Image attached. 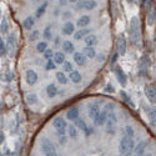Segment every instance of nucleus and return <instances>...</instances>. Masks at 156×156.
I'll use <instances>...</instances> for the list:
<instances>
[{"label": "nucleus", "mask_w": 156, "mask_h": 156, "mask_svg": "<svg viewBox=\"0 0 156 156\" xmlns=\"http://www.w3.org/2000/svg\"><path fill=\"white\" fill-rule=\"evenodd\" d=\"M43 36H44L45 39H51V37H53V34H51V29H50L49 25L44 29V31H43Z\"/></svg>", "instance_id": "36"}, {"label": "nucleus", "mask_w": 156, "mask_h": 156, "mask_svg": "<svg viewBox=\"0 0 156 156\" xmlns=\"http://www.w3.org/2000/svg\"><path fill=\"white\" fill-rule=\"evenodd\" d=\"M125 134H126L127 136H130V137L134 136V129H133L131 125H126V126H125Z\"/></svg>", "instance_id": "39"}, {"label": "nucleus", "mask_w": 156, "mask_h": 156, "mask_svg": "<svg viewBox=\"0 0 156 156\" xmlns=\"http://www.w3.org/2000/svg\"><path fill=\"white\" fill-rule=\"evenodd\" d=\"M130 39L131 43L136 46L140 45L141 40V31H140V21L137 16H133V19L130 20Z\"/></svg>", "instance_id": "1"}, {"label": "nucleus", "mask_w": 156, "mask_h": 156, "mask_svg": "<svg viewBox=\"0 0 156 156\" xmlns=\"http://www.w3.org/2000/svg\"><path fill=\"white\" fill-rule=\"evenodd\" d=\"M131 154H133V151H130V152H127V154H125V155H122V156H131Z\"/></svg>", "instance_id": "48"}, {"label": "nucleus", "mask_w": 156, "mask_h": 156, "mask_svg": "<svg viewBox=\"0 0 156 156\" xmlns=\"http://www.w3.org/2000/svg\"><path fill=\"white\" fill-rule=\"evenodd\" d=\"M41 151L45 156H59L54 144L45 136L41 139Z\"/></svg>", "instance_id": "3"}, {"label": "nucleus", "mask_w": 156, "mask_h": 156, "mask_svg": "<svg viewBox=\"0 0 156 156\" xmlns=\"http://www.w3.org/2000/svg\"><path fill=\"white\" fill-rule=\"evenodd\" d=\"M155 23V8H154V5H151V8L149 9V12H147V24L151 25Z\"/></svg>", "instance_id": "23"}, {"label": "nucleus", "mask_w": 156, "mask_h": 156, "mask_svg": "<svg viewBox=\"0 0 156 156\" xmlns=\"http://www.w3.org/2000/svg\"><path fill=\"white\" fill-rule=\"evenodd\" d=\"M62 70H64V71H68V73L74 71V69H73V64H71L70 61H65V62L62 64Z\"/></svg>", "instance_id": "33"}, {"label": "nucleus", "mask_w": 156, "mask_h": 156, "mask_svg": "<svg viewBox=\"0 0 156 156\" xmlns=\"http://www.w3.org/2000/svg\"><path fill=\"white\" fill-rule=\"evenodd\" d=\"M145 95L150 102L156 104V86L154 84H147L145 86Z\"/></svg>", "instance_id": "5"}, {"label": "nucleus", "mask_w": 156, "mask_h": 156, "mask_svg": "<svg viewBox=\"0 0 156 156\" xmlns=\"http://www.w3.org/2000/svg\"><path fill=\"white\" fill-rule=\"evenodd\" d=\"M155 112H156V109H155Z\"/></svg>", "instance_id": "52"}, {"label": "nucleus", "mask_w": 156, "mask_h": 156, "mask_svg": "<svg viewBox=\"0 0 156 156\" xmlns=\"http://www.w3.org/2000/svg\"><path fill=\"white\" fill-rule=\"evenodd\" d=\"M79 116H80L79 109H77L76 106H73L66 111V119L70 120V121H76L77 119H79Z\"/></svg>", "instance_id": "10"}, {"label": "nucleus", "mask_w": 156, "mask_h": 156, "mask_svg": "<svg viewBox=\"0 0 156 156\" xmlns=\"http://www.w3.org/2000/svg\"><path fill=\"white\" fill-rule=\"evenodd\" d=\"M118 55H119V53H118V51H116V53L114 54V58L111 59V66H114V65H115L116 60H118Z\"/></svg>", "instance_id": "43"}, {"label": "nucleus", "mask_w": 156, "mask_h": 156, "mask_svg": "<svg viewBox=\"0 0 156 156\" xmlns=\"http://www.w3.org/2000/svg\"><path fill=\"white\" fill-rule=\"evenodd\" d=\"M54 61L56 64H64L65 62V54L62 51H56L55 55H54Z\"/></svg>", "instance_id": "24"}, {"label": "nucleus", "mask_w": 156, "mask_h": 156, "mask_svg": "<svg viewBox=\"0 0 156 156\" xmlns=\"http://www.w3.org/2000/svg\"><path fill=\"white\" fill-rule=\"evenodd\" d=\"M115 75H116V77H118L119 83H120L122 86H125V85H126V81H127L126 75H125V73L122 71V69H121L120 66H118V65L115 66Z\"/></svg>", "instance_id": "11"}, {"label": "nucleus", "mask_w": 156, "mask_h": 156, "mask_svg": "<svg viewBox=\"0 0 156 156\" xmlns=\"http://www.w3.org/2000/svg\"><path fill=\"white\" fill-rule=\"evenodd\" d=\"M69 2H70V3H77L79 0H69Z\"/></svg>", "instance_id": "49"}, {"label": "nucleus", "mask_w": 156, "mask_h": 156, "mask_svg": "<svg viewBox=\"0 0 156 156\" xmlns=\"http://www.w3.org/2000/svg\"><path fill=\"white\" fill-rule=\"evenodd\" d=\"M100 112H101V110H100V106L98 104H91V105L89 106V116L93 119V121L98 118Z\"/></svg>", "instance_id": "13"}, {"label": "nucleus", "mask_w": 156, "mask_h": 156, "mask_svg": "<svg viewBox=\"0 0 156 156\" xmlns=\"http://www.w3.org/2000/svg\"><path fill=\"white\" fill-rule=\"evenodd\" d=\"M87 35H90V29L87 28H83V29H79V30H76L75 34H74V37L76 39V40H81V39L86 37Z\"/></svg>", "instance_id": "16"}, {"label": "nucleus", "mask_w": 156, "mask_h": 156, "mask_svg": "<svg viewBox=\"0 0 156 156\" xmlns=\"http://www.w3.org/2000/svg\"><path fill=\"white\" fill-rule=\"evenodd\" d=\"M58 135V140H59V142L61 145H64V144H66V141H68V135H66V133L65 134H56Z\"/></svg>", "instance_id": "34"}, {"label": "nucleus", "mask_w": 156, "mask_h": 156, "mask_svg": "<svg viewBox=\"0 0 156 156\" xmlns=\"http://www.w3.org/2000/svg\"><path fill=\"white\" fill-rule=\"evenodd\" d=\"M39 35H40V31H39V30H34V31L31 33L30 37H29V40H30V41H35V40H37V39H39Z\"/></svg>", "instance_id": "40"}, {"label": "nucleus", "mask_w": 156, "mask_h": 156, "mask_svg": "<svg viewBox=\"0 0 156 156\" xmlns=\"http://www.w3.org/2000/svg\"><path fill=\"white\" fill-rule=\"evenodd\" d=\"M0 31H2V34H6V31H8V21H6V18H5V16L2 18V24H0Z\"/></svg>", "instance_id": "31"}, {"label": "nucleus", "mask_w": 156, "mask_h": 156, "mask_svg": "<svg viewBox=\"0 0 156 156\" xmlns=\"http://www.w3.org/2000/svg\"><path fill=\"white\" fill-rule=\"evenodd\" d=\"M120 95H121V98H122V99H124V100H125L126 102H129L130 105H131V100L129 99V95H127V94H126L125 91H122V90H121V91H120Z\"/></svg>", "instance_id": "41"}, {"label": "nucleus", "mask_w": 156, "mask_h": 156, "mask_svg": "<svg viewBox=\"0 0 156 156\" xmlns=\"http://www.w3.org/2000/svg\"><path fill=\"white\" fill-rule=\"evenodd\" d=\"M25 80H27V83L29 84V85H34V84H36V81H37V74L33 70V69H29V70H27V73H25Z\"/></svg>", "instance_id": "9"}, {"label": "nucleus", "mask_w": 156, "mask_h": 156, "mask_svg": "<svg viewBox=\"0 0 156 156\" xmlns=\"http://www.w3.org/2000/svg\"><path fill=\"white\" fill-rule=\"evenodd\" d=\"M48 49L49 48H48V43L46 41H40L36 45V51H37V53H45Z\"/></svg>", "instance_id": "28"}, {"label": "nucleus", "mask_w": 156, "mask_h": 156, "mask_svg": "<svg viewBox=\"0 0 156 156\" xmlns=\"http://www.w3.org/2000/svg\"><path fill=\"white\" fill-rule=\"evenodd\" d=\"M84 8L86 10H93V9L96 8V2H95V0H85Z\"/></svg>", "instance_id": "30"}, {"label": "nucleus", "mask_w": 156, "mask_h": 156, "mask_svg": "<svg viewBox=\"0 0 156 156\" xmlns=\"http://www.w3.org/2000/svg\"><path fill=\"white\" fill-rule=\"evenodd\" d=\"M70 15H71V14H70L69 11H65V12H62V16H61V18L66 20V19H69V18H70Z\"/></svg>", "instance_id": "44"}, {"label": "nucleus", "mask_w": 156, "mask_h": 156, "mask_svg": "<svg viewBox=\"0 0 156 156\" xmlns=\"http://www.w3.org/2000/svg\"><path fill=\"white\" fill-rule=\"evenodd\" d=\"M84 41H85V44H86L87 46H95V45L98 44V36L94 35V34H90V35H87V36L84 39Z\"/></svg>", "instance_id": "20"}, {"label": "nucleus", "mask_w": 156, "mask_h": 156, "mask_svg": "<svg viewBox=\"0 0 156 156\" xmlns=\"http://www.w3.org/2000/svg\"><path fill=\"white\" fill-rule=\"evenodd\" d=\"M135 149V142H134V139L127 136L126 134L121 137L120 142H119V154L120 156L130 152V151H134Z\"/></svg>", "instance_id": "2"}, {"label": "nucleus", "mask_w": 156, "mask_h": 156, "mask_svg": "<svg viewBox=\"0 0 156 156\" xmlns=\"http://www.w3.org/2000/svg\"><path fill=\"white\" fill-rule=\"evenodd\" d=\"M84 4H85V0H79V2H77V4H76V9L84 8Z\"/></svg>", "instance_id": "42"}, {"label": "nucleus", "mask_w": 156, "mask_h": 156, "mask_svg": "<svg viewBox=\"0 0 156 156\" xmlns=\"http://www.w3.org/2000/svg\"><path fill=\"white\" fill-rule=\"evenodd\" d=\"M73 58H74V61L79 65V66H83V65H85L87 61V58L81 53V51H75Z\"/></svg>", "instance_id": "12"}, {"label": "nucleus", "mask_w": 156, "mask_h": 156, "mask_svg": "<svg viewBox=\"0 0 156 156\" xmlns=\"http://www.w3.org/2000/svg\"><path fill=\"white\" fill-rule=\"evenodd\" d=\"M46 8H48V3L45 2V3H43L41 6H39V8H37V10L35 11V16H36L37 19H39V18H41L43 14L45 12V10H46Z\"/></svg>", "instance_id": "25"}, {"label": "nucleus", "mask_w": 156, "mask_h": 156, "mask_svg": "<svg viewBox=\"0 0 156 156\" xmlns=\"http://www.w3.org/2000/svg\"><path fill=\"white\" fill-rule=\"evenodd\" d=\"M56 79H58V81L60 83V84H66L68 83V76L65 75L62 71H59V73H56Z\"/></svg>", "instance_id": "27"}, {"label": "nucleus", "mask_w": 156, "mask_h": 156, "mask_svg": "<svg viewBox=\"0 0 156 156\" xmlns=\"http://www.w3.org/2000/svg\"><path fill=\"white\" fill-rule=\"evenodd\" d=\"M69 77H70V80L74 83V84H79L81 80H83V76H81V74L77 71V70H74V71H71L70 74H69Z\"/></svg>", "instance_id": "19"}, {"label": "nucleus", "mask_w": 156, "mask_h": 156, "mask_svg": "<svg viewBox=\"0 0 156 156\" xmlns=\"http://www.w3.org/2000/svg\"><path fill=\"white\" fill-rule=\"evenodd\" d=\"M68 133H69V136L71 139H74V140L77 139V127L75 125H71L68 127Z\"/></svg>", "instance_id": "26"}, {"label": "nucleus", "mask_w": 156, "mask_h": 156, "mask_svg": "<svg viewBox=\"0 0 156 156\" xmlns=\"http://www.w3.org/2000/svg\"><path fill=\"white\" fill-rule=\"evenodd\" d=\"M8 44H9V48L10 49H14V46H15V36L12 35V34L8 36Z\"/></svg>", "instance_id": "37"}, {"label": "nucleus", "mask_w": 156, "mask_h": 156, "mask_svg": "<svg viewBox=\"0 0 156 156\" xmlns=\"http://www.w3.org/2000/svg\"><path fill=\"white\" fill-rule=\"evenodd\" d=\"M6 55V45L3 41V39H0V56H5Z\"/></svg>", "instance_id": "35"}, {"label": "nucleus", "mask_w": 156, "mask_h": 156, "mask_svg": "<svg viewBox=\"0 0 156 156\" xmlns=\"http://www.w3.org/2000/svg\"><path fill=\"white\" fill-rule=\"evenodd\" d=\"M142 156H152V155H151V154H144Z\"/></svg>", "instance_id": "50"}, {"label": "nucleus", "mask_w": 156, "mask_h": 156, "mask_svg": "<svg viewBox=\"0 0 156 156\" xmlns=\"http://www.w3.org/2000/svg\"><path fill=\"white\" fill-rule=\"evenodd\" d=\"M89 24H90V16H89V15H83L81 18H79V20H77V23H76V25H77V27H79L80 29L86 28Z\"/></svg>", "instance_id": "21"}, {"label": "nucleus", "mask_w": 156, "mask_h": 156, "mask_svg": "<svg viewBox=\"0 0 156 156\" xmlns=\"http://www.w3.org/2000/svg\"><path fill=\"white\" fill-rule=\"evenodd\" d=\"M53 126L56 130V134H65L68 131V122L65 119H62L61 116H56L53 120Z\"/></svg>", "instance_id": "4"}, {"label": "nucleus", "mask_w": 156, "mask_h": 156, "mask_svg": "<svg viewBox=\"0 0 156 156\" xmlns=\"http://www.w3.org/2000/svg\"><path fill=\"white\" fill-rule=\"evenodd\" d=\"M127 2H129V3H133V2H134V0H127Z\"/></svg>", "instance_id": "51"}, {"label": "nucleus", "mask_w": 156, "mask_h": 156, "mask_svg": "<svg viewBox=\"0 0 156 156\" xmlns=\"http://www.w3.org/2000/svg\"><path fill=\"white\" fill-rule=\"evenodd\" d=\"M109 111L106 110V109H104L100 114H99V116L94 120V125H96V126H102L104 124H106V121H108V118H109Z\"/></svg>", "instance_id": "6"}, {"label": "nucleus", "mask_w": 156, "mask_h": 156, "mask_svg": "<svg viewBox=\"0 0 156 156\" xmlns=\"http://www.w3.org/2000/svg\"><path fill=\"white\" fill-rule=\"evenodd\" d=\"M61 46H62V51H64V53H66V54H73V53H75V46H74V44H73L71 41H69V40L62 41Z\"/></svg>", "instance_id": "15"}, {"label": "nucleus", "mask_w": 156, "mask_h": 156, "mask_svg": "<svg viewBox=\"0 0 156 156\" xmlns=\"http://www.w3.org/2000/svg\"><path fill=\"white\" fill-rule=\"evenodd\" d=\"M46 94H48V96L49 98H54V96H56L58 94H59V90H58V86L55 85V84H49L48 85V87H46Z\"/></svg>", "instance_id": "18"}, {"label": "nucleus", "mask_w": 156, "mask_h": 156, "mask_svg": "<svg viewBox=\"0 0 156 156\" xmlns=\"http://www.w3.org/2000/svg\"><path fill=\"white\" fill-rule=\"evenodd\" d=\"M61 31H62L64 35H73V34H75V25L71 21L65 23L62 29H61Z\"/></svg>", "instance_id": "14"}, {"label": "nucleus", "mask_w": 156, "mask_h": 156, "mask_svg": "<svg viewBox=\"0 0 156 156\" xmlns=\"http://www.w3.org/2000/svg\"><path fill=\"white\" fill-rule=\"evenodd\" d=\"M69 2V0H59V3L61 4V5H65V4H66Z\"/></svg>", "instance_id": "47"}, {"label": "nucleus", "mask_w": 156, "mask_h": 156, "mask_svg": "<svg viewBox=\"0 0 156 156\" xmlns=\"http://www.w3.org/2000/svg\"><path fill=\"white\" fill-rule=\"evenodd\" d=\"M54 55H55V53H53V50H51V49H48L45 53H44V58H45L46 60L54 59Z\"/></svg>", "instance_id": "38"}, {"label": "nucleus", "mask_w": 156, "mask_h": 156, "mask_svg": "<svg viewBox=\"0 0 156 156\" xmlns=\"http://www.w3.org/2000/svg\"><path fill=\"white\" fill-rule=\"evenodd\" d=\"M59 156H60V155H59Z\"/></svg>", "instance_id": "53"}, {"label": "nucleus", "mask_w": 156, "mask_h": 156, "mask_svg": "<svg viewBox=\"0 0 156 156\" xmlns=\"http://www.w3.org/2000/svg\"><path fill=\"white\" fill-rule=\"evenodd\" d=\"M25 100H27L28 104L33 105V104L37 102V96H36V94H28L27 96H25Z\"/></svg>", "instance_id": "29"}, {"label": "nucleus", "mask_w": 156, "mask_h": 156, "mask_svg": "<svg viewBox=\"0 0 156 156\" xmlns=\"http://www.w3.org/2000/svg\"><path fill=\"white\" fill-rule=\"evenodd\" d=\"M81 53H83L87 59H95V58H96V51H95V49H94L93 46H85V48L83 49Z\"/></svg>", "instance_id": "17"}, {"label": "nucleus", "mask_w": 156, "mask_h": 156, "mask_svg": "<svg viewBox=\"0 0 156 156\" xmlns=\"http://www.w3.org/2000/svg\"><path fill=\"white\" fill-rule=\"evenodd\" d=\"M105 90H106V91H109V93H114V87H111V85H108L106 87H105Z\"/></svg>", "instance_id": "45"}, {"label": "nucleus", "mask_w": 156, "mask_h": 156, "mask_svg": "<svg viewBox=\"0 0 156 156\" xmlns=\"http://www.w3.org/2000/svg\"><path fill=\"white\" fill-rule=\"evenodd\" d=\"M34 24H35V20H34V18H33V16H28V18H25V19H24V21H23L24 28L27 29V30L33 29Z\"/></svg>", "instance_id": "22"}, {"label": "nucleus", "mask_w": 156, "mask_h": 156, "mask_svg": "<svg viewBox=\"0 0 156 156\" xmlns=\"http://www.w3.org/2000/svg\"><path fill=\"white\" fill-rule=\"evenodd\" d=\"M56 68V62L51 59V60H48L46 61V65H45V69L48 70V71H50V70H54Z\"/></svg>", "instance_id": "32"}, {"label": "nucleus", "mask_w": 156, "mask_h": 156, "mask_svg": "<svg viewBox=\"0 0 156 156\" xmlns=\"http://www.w3.org/2000/svg\"><path fill=\"white\" fill-rule=\"evenodd\" d=\"M147 145H149V141H146V140L140 141L139 144L135 146V149H134V154H135V156H142V155H144L145 151H146Z\"/></svg>", "instance_id": "7"}, {"label": "nucleus", "mask_w": 156, "mask_h": 156, "mask_svg": "<svg viewBox=\"0 0 156 156\" xmlns=\"http://www.w3.org/2000/svg\"><path fill=\"white\" fill-rule=\"evenodd\" d=\"M116 46H118V53L120 55H124L126 51V40L124 35H119L118 39H116Z\"/></svg>", "instance_id": "8"}, {"label": "nucleus", "mask_w": 156, "mask_h": 156, "mask_svg": "<svg viewBox=\"0 0 156 156\" xmlns=\"http://www.w3.org/2000/svg\"><path fill=\"white\" fill-rule=\"evenodd\" d=\"M98 56H99V58H98V61H99V62H101V61L104 60V55H102V54H100V55H98Z\"/></svg>", "instance_id": "46"}]
</instances>
